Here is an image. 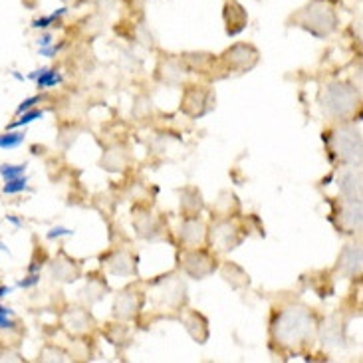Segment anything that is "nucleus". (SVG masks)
I'll list each match as a JSON object with an SVG mask.
<instances>
[{
  "label": "nucleus",
  "instance_id": "nucleus-1",
  "mask_svg": "<svg viewBox=\"0 0 363 363\" xmlns=\"http://www.w3.org/2000/svg\"><path fill=\"white\" fill-rule=\"evenodd\" d=\"M36 82V88L38 89H50L56 88L58 84L64 82V76L60 74L58 69L54 68H40L38 78L34 79Z\"/></svg>",
  "mask_w": 363,
  "mask_h": 363
},
{
  "label": "nucleus",
  "instance_id": "nucleus-2",
  "mask_svg": "<svg viewBox=\"0 0 363 363\" xmlns=\"http://www.w3.org/2000/svg\"><path fill=\"white\" fill-rule=\"evenodd\" d=\"M26 139V131H16V129H6L4 133H0V149L10 151V149L20 147Z\"/></svg>",
  "mask_w": 363,
  "mask_h": 363
},
{
  "label": "nucleus",
  "instance_id": "nucleus-3",
  "mask_svg": "<svg viewBox=\"0 0 363 363\" xmlns=\"http://www.w3.org/2000/svg\"><path fill=\"white\" fill-rule=\"evenodd\" d=\"M46 116L42 109H36V108H32L28 109V111H24V113H20L18 119L16 121H12V123H9L6 125V129H20V128H26V125H30V123H34L36 119H42Z\"/></svg>",
  "mask_w": 363,
  "mask_h": 363
},
{
  "label": "nucleus",
  "instance_id": "nucleus-4",
  "mask_svg": "<svg viewBox=\"0 0 363 363\" xmlns=\"http://www.w3.org/2000/svg\"><path fill=\"white\" fill-rule=\"evenodd\" d=\"M64 14H68V6H62V9L54 10V12H52V14H48V16H40V18H36L34 22H32V28L34 30L50 28L52 24H58V20L62 18Z\"/></svg>",
  "mask_w": 363,
  "mask_h": 363
},
{
  "label": "nucleus",
  "instance_id": "nucleus-5",
  "mask_svg": "<svg viewBox=\"0 0 363 363\" xmlns=\"http://www.w3.org/2000/svg\"><path fill=\"white\" fill-rule=\"evenodd\" d=\"M24 191H30L28 177L26 175H20L16 179L4 181V186H2V193L4 195H16V193H24Z\"/></svg>",
  "mask_w": 363,
  "mask_h": 363
},
{
  "label": "nucleus",
  "instance_id": "nucleus-6",
  "mask_svg": "<svg viewBox=\"0 0 363 363\" xmlns=\"http://www.w3.org/2000/svg\"><path fill=\"white\" fill-rule=\"evenodd\" d=\"M26 169H28V163H18V165L0 163V177L4 181H10V179L20 177V175H26Z\"/></svg>",
  "mask_w": 363,
  "mask_h": 363
},
{
  "label": "nucleus",
  "instance_id": "nucleus-7",
  "mask_svg": "<svg viewBox=\"0 0 363 363\" xmlns=\"http://www.w3.org/2000/svg\"><path fill=\"white\" fill-rule=\"evenodd\" d=\"M14 315V312L6 308V306H0V330H14L16 328V322L10 320Z\"/></svg>",
  "mask_w": 363,
  "mask_h": 363
},
{
  "label": "nucleus",
  "instance_id": "nucleus-8",
  "mask_svg": "<svg viewBox=\"0 0 363 363\" xmlns=\"http://www.w3.org/2000/svg\"><path fill=\"white\" fill-rule=\"evenodd\" d=\"M36 284H40V272H28V276L24 280H18L16 282V288H34Z\"/></svg>",
  "mask_w": 363,
  "mask_h": 363
},
{
  "label": "nucleus",
  "instance_id": "nucleus-9",
  "mask_svg": "<svg viewBox=\"0 0 363 363\" xmlns=\"http://www.w3.org/2000/svg\"><path fill=\"white\" fill-rule=\"evenodd\" d=\"M42 101V96H32V98H26L22 104H20L18 108H16V116H20V113H24V111H28V109L36 108V104H40Z\"/></svg>",
  "mask_w": 363,
  "mask_h": 363
},
{
  "label": "nucleus",
  "instance_id": "nucleus-10",
  "mask_svg": "<svg viewBox=\"0 0 363 363\" xmlns=\"http://www.w3.org/2000/svg\"><path fill=\"white\" fill-rule=\"evenodd\" d=\"M74 235V230L72 228H66V226H54L52 230H48V238L50 240H54V238H60V236H72Z\"/></svg>",
  "mask_w": 363,
  "mask_h": 363
},
{
  "label": "nucleus",
  "instance_id": "nucleus-11",
  "mask_svg": "<svg viewBox=\"0 0 363 363\" xmlns=\"http://www.w3.org/2000/svg\"><path fill=\"white\" fill-rule=\"evenodd\" d=\"M62 46H54V44H50L46 48H40V56H44V58H54L56 54L60 52Z\"/></svg>",
  "mask_w": 363,
  "mask_h": 363
},
{
  "label": "nucleus",
  "instance_id": "nucleus-12",
  "mask_svg": "<svg viewBox=\"0 0 363 363\" xmlns=\"http://www.w3.org/2000/svg\"><path fill=\"white\" fill-rule=\"evenodd\" d=\"M52 40H54L52 38V34H50V32H44V34L36 40V44H38V48H46V46L52 44Z\"/></svg>",
  "mask_w": 363,
  "mask_h": 363
},
{
  "label": "nucleus",
  "instance_id": "nucleus-13",
  "mask_svg": "<svg viewBox=\"0 0 363 363\" xmlns=\"http://www.w3.org/2000/svg\"><path fill=\"white\" fill-rule=\"evenodd\" d=\"M6 220H9L10 225H14V226H16V228H22V225H24V223H22V220H20L18 216H14V215H9V216H6Z\"/></svg>",
  "mask_w": 363,
  "mask_h": 363
},
{
  "label": "nucleus",
  "instance_id": "nucleus-14",
  "mask_svg": "<svg viewBox=\"0 0 363 363\" xmlns=\"http://www.w3.org/2000/svg\"><path fill=\"white\" fill-rule=\"evenodd\" d=\"M12 290H14V288H10V286H0V300L6 298L9 294H12Z\"/></svg>",
  "mask_w": 363,
  "mask_h": 363
},
{
  "label": "nucleus",
  "instance_id": "nucleus-15",
  "mask_svg": "<svg viewBox=\"0 0 363 363\" xmlns=\"http://www.w3.org/2000/svg\"><path fill=\"white\" fill-rule=\"evenodd\" d=\"M42 270V262H36V264L28 266V272H40Z\"/></svg>",
  "mask_w": 363,
  "mask_h": 363
},
{
  "label": "nucleus",
  "instance_id": "nucleus-16",
  "mask_svg": "<svg viewBox=\"0 0 363 363\" xmlns=\"http://www.w3.org/2000/svg\"><path fill=\"white\" fill-rule=\"evenodd\" d=\"M10 74H12V78L14 79H18V82H24V76H22V74H20V72H10Z\"/></svg>",
  "mask_w": 363,
  "mask_h": 363
},
{
  "label": "nucleus",
  "instance_id": "nucleus-17",
  "mask_svg": "<svg viewBox=\"0 0 363 363\" xmlns=\"http://www.w3.org/2000/svg\"><path fill=\"white\" fill-rule=\"evenodd\" d=\"M0 252H9V246L4 245V242H0Z\"/></svg>",
  "mask_w": 363,
  "mask_h": 363
}]
</instances>
